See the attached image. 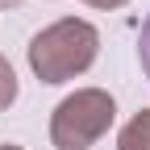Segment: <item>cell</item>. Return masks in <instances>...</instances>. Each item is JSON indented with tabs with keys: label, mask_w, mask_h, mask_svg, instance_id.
Here are the masks:
<instances>
[{
	"label": "cell",
	"mask_w": 150,
	"mask_h": 150,
	"mask_svg": "<svg viewBox=\"0 0 150 150\" xmlns=\"http://www.w3.org/2000/svg\"><path fill=\"white\" fill-rule=\"evenodd\" d=\"M100 33L83 17H63V21L46 25L42 33H33L29 42V71L42 83H67L75 75H83L96 63Z\"/></svg>",
	"instance_id": "obj_1"
},
{
	"label": "cell",
	"mask_w": 150,
	"mask_h": 150,
	"mask_svg": "<svg viewBox=\"0 0 150 150\" xmlns=\"http://www.w3.org/2000/svg\"><path fill=\"white\" fill-rule=\"evenodd\" d=\"M112 121H117V100L104 88H75L50 112V146L88 150L112 129Z\"/></svg>",
	"instance_id": "obj_2"
},
{
	"label": "cell",
	"mask_w": 150,
	"mask_h": 150,
	"mask_svg": "<svg viewBox=\"0 0 150 150\" xmlns=\"http://www.w3.org/2000/svg\"><path fill=\"white\" fill-rule=\"evenodd\" d=\"M117 150H150V108L134 112V117L121 125V134H117Z\"/></svg>",
	"instance_id": "obj_3"
},
{
	"label": "cell",
	"mask_w": 150,
	"mask_h": 150,
	"mask_svg": "<svg viewBox=\"0 0 150 150\" xmlns=\"http://www.w3.org/2000/svg\"><path fill=\"white\" fill-rule=\"evenodd\" d=\"M17 100V71L8 67V59L0 54V108H8Z\"/></svg>",
	"instance_id": "obj_4"
},
{
	"label": "cell",
	"mask_w": 150,
	"mask_h": 150,
	"mask_svg": "<svg viewBox=\"0 0 150 150\" xmlns=\"http://www.w3.org/2000/svg\"><path fill=\"white\" fill-rule=\"evenodd\" d=\"M138 63H142L146 79H150V17L142 21V33H138Z\"/></svg>",
	"instance_id": "obj_5"
},
{
	"label": "cell",
	"mask_w": 150,
	"mask_h": 150,
	"mask_svg": "<svg viewBox=\"0 0 150 150\" xmlns=\"http://www.w3.org/2000/svg\"><path fill=\"white\" fill-rule=\"evenodd\" d=\"M83 4H92V8H121V4H129V0H83Z\"/></svg>",
	"instance_id": "obj_6"
},
{
	"label": "cell",
	"mask_w": 150,
	"mask_h": 150,
	"mask_svg": "<svg viewBox=\"0 0 150 150\" xmlns=\"http://www.w3.org/2000/svg\"><path fill=\"white\" fill-rule=\"evenodd\" d=\"M17 4H21V0H0V8H17Z\"/></svg>",
	"instance_id": "obj_7"
},
{
	"label": "cell",
	"mask_w": 150,
	"mask_h": 150,
	"mask_svg": "<svg viewBox=\"0 0 150 150\" xmlns=\"http://www.w3.org/2000/svg\"><path fill=\"white\" fill-rule=\"evenodd\" d=\"M0 150H21V146H13V142H4V146H0Z\"/></svg>",
	"instance_id": "obj_8"
}]
</instances>
